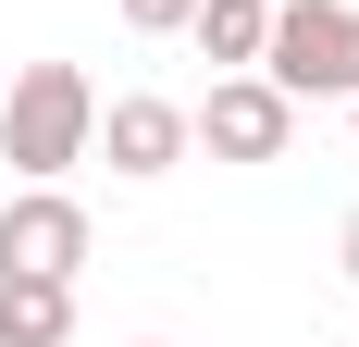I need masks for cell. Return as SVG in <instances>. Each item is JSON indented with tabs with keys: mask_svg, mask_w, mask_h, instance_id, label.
I'll list each match as a JSON object with an SVG mask.
<instances>
[{
	"mask_svg": "<svg viewBox=\"0 0 359 347\" xmlns=\"http://www.w3.org/2000/svg\"><path fill=\"white\" fill-rule=\"evenodd\" d=\"M260 25H273V0H198V13H186V37H198L223 74H248V63H260Z\"/></svg>",
	"mask_w": 359,
	"mask_h": 347,
	"instance_id": "cell-7",
	"label": "cell"
},
{
	"mask_svg": "<svg viewBox=\"0 0 359 347\" xmlns=\"http://www.w3.org/2000/svg\"><path fill=\"white\" fill-rule=\"evenodd\" d=\"M74 261H87V211L62 186H13L0 199V273H62L74 285Z\"/></svg>",
	"mask_w": 359,
	"mask_h": 347,
	"instance_id": "cell-4",
	"label": "cell"
},
{
	"mask_svg": "<svg viewBox=\"0 0 359 347\" xmlns=\"http://www.w3.org/2000/svg\"><path fill=\"white\" fill-rule=\"evenodd\" d=\"M62 335H74L62 273H0V347H62Z\"/></svg>",
	"mask_w": 359,
	"mask_h": 347,
	"instance_id": "cell-6",
	"label": "cell"
},
{
	"mask_svg": "<svg viewBox=\"0 0 359 347\" xmlns=\"http://www.w3.org/2000/svg\"><path fill=\"white\" fill-rule=\"evenodd\" d=\"M285 137H297V100L273 74H223L211 100L186 112V149H211V162H285Z\"/></svg>",
	"mask_w": 359,
	"mask_h": 347,
	"instance_id": "cell-3",
	"label": "cell"
},
{
	"mask_svg": "<svg viewBox=\"0 0 359 347\" xmlns=\"http://www.w3.org/2000/svg\"><path fill=\"white\" fill-rule=\"evenodd\" d=\"M334 261H347V285H359V211H347V236H334Z\"/></svg>",
	"mask_w": 359,
	"mask_h": 347,
	"instance_id": "cell-9",
	"label": "cell"
},
{
	"mask_svg": "<svg viewBox=\"0 0 359 347\" xmlns=\"http://www.w3.org/2000/svg\"><path fill=\"white\" fill-rule=\"evenodd\" d=\"M248 74H273L285 100H359V0H273Z\"/></svg>",
	"mask_w": 359,
	"mask_h": 347,
	"instance_id": "cell-2",
	"label": "cell"
},
{
	"mask_svg": "<svg viewBox=\"0 0 359 347\" xmlns=\"http://www.w3.org/2000/svg\"><path fill=\"white\" fill-rule=\"evenodd\" d=\"M347 112H359V100H347Z\"/></svg>",
	"mask_w": 359,
	"mask_h": 347,
	"instance_id": "cell-10",
	"label": "cell"
},
{
	"mask_svg": "<svg viewBox=\"0 0 359 347\" xmlns=\"http://www.w3.org/2000/svg\"><path fill=\"white\" fill-rule=\"evenodd\" d=\"M87 149H111V174H137V186H149V174L186 162V100H149V87H137V100H111L100 124H87Z\"/></svg>",
	"mask_w": 359,
	"mask_h": 347,
	"instance_id": "cell-5",
	"label": "cell"
},
{
	"mask_svg": "<svg viewBox=\"0 0 359 347\" xmlns=\"http://www.w3.org/2000/svg\"><path fill=\"white\" fill-rule=\"evenodd\" d=\"M87 124H100V87L74 63H25L13 100H0V162H13V186H62V174L87 162Z\"/></svg>",
	"mask_w": 359,
	"mask_h": 347,
	"instance_id": "cell-1",
	"label": "cell"
},
{
	"mask_svg": "<svg viewBox=\"0 0 359 347\" xmlns=\"http://www.w3.org/2000/svg\"><path fill=\"white\" fill-rule=\"evenodd\" d=\"M186 13H198V0H124V25H137V37H186Z\"/></svg>",
	"mask_w": 359,
	"mask_h": 347,
	"instance_id": "cell-8",
	"label": "cell"
}]
</instances>
